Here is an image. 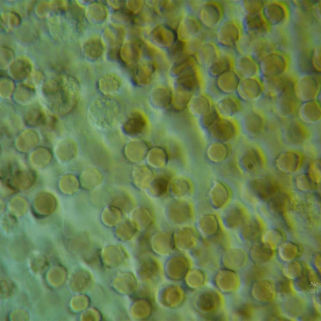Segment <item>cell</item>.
I'll list each match as a JSON object with an SVG mask.
<instances>
[{"label": "cell", "mask_w": 321, "mask_h": 321, "mask_svg": "<svg viewBox=\"0 0 321 321\" xmlns=\"http://www.w3.org/2000/svg\"><path fill=\"white\" fill-rule=\"evenodd\" d=\"M80 92L77 80L67 75L49 79L43 87V93L48 105L60 115L67 114L74 109L78 101Z\"/></svg>", "instance_id": "1"}, {"label": "cell", "mask_w": 321, "mask_h": 321, "mask_svg": "<svg viewBox=\"0 0 321 321\" xmlns=\"http://www.w3.org/2000/svg\"><path fill=\"white\" fill-rule=\"evenodd\" d=\"M121 108L119 103L108 96L95 99L89 107L88 117L92 123L101 126L108 127L120 119Z\"/></svg>", "instance_id": "2"}, {"label": "cell", "mask_w": 321, "mask_h": 321, "mask_svg": "<svg viewBox=\"0 0 321 321\" xmlns=\"http://www.w3.org/2000/svg\"><path fill=\"white\" fill-rule=\"evenodd\" d=\"M287 82L282 93L274 100L275 115L283 120L296 117L300 102L294 93L293 85L295 77L286 75Z\"/></svg>", "instance_id": "3"}, {"label": "cell", "mask_w": 321, "mask_h": 321, "mask_svg": "<svg viewBox=\"0 0 321 321\" xmlns=\"http://www.w3.org/2000/svg\"><path fill=\"white\" fill-rule=\"evenodd\" d=\"M320 74L311 73L297 76L293 85L296 97L300 102L318 99L321 94Z\"/></svg>", "instance_id": "4"}, {"label": "cell", "mask_w": 321, "mask_h": 321, "mask_svg": "<svg viewBox=\"0 0 321 321\" xmlns=\"http://www.w3.org/2000/svg\"><path fill=\"white\" fill-rule=\"evenodd\" d=\"M243 33L238 19L225 18L215 30L214 40L220 48L234 49Z\"/></svg>", "instance_id": "5"}, {"label": "cell", "mask_w": 321, "mask_h": 321, "mask_svg": "<svg viewBox=\"0 0 321 321\" xmlns=\"http://www.w3.org/2000/svg\"><path fill=\"white\" fill-rule=\"evenodd\" d=\"M197 17L206 29L215 30L225 18L224 3L220 1H203Z\"/></svg>", "instance_id": "6"}, {"label": "cell", "mask_w": 321, "mask_h": 321, "mask_svg": "<svg viewBox=\"0 0 321 321\" xmlns=\"http://www.w3.org/2000/svg\"><path fill=\"white\" fill-rule=\"evenodd\" d=\"M235 95L243 103L251 104L263 95L260 77L241 79Z\"/></svg>", "instance_id": "7"}, {"label": "cell", "mask_w": 321, "mask_h": 321, "mask_svg": "<svg viewBox=\"0 0 321 321\" xmlns=\"http://www.w3.org/2000/svg\"><path fill=\"white\" fill-rule=\"evenodd\" d=\"M245 109L238 117V123L250 134L256 135L262 133L266 128L267 117L253 109L251 104Z\"/></svg>", "instance_id": "8"}, {"label": "cell", "mask_w": 321, "mask_h": 321, "mask_svg": "<svg viewBox=\"0 0 321 321\" xmlns=\"http://www.w3.org/2000/svg\"><path fill=\"white\" fill-rule=\"evenodd\" d=\"M201 68L197 64L180 75L177 80V88L193 94L203 92L205 82Z\"/></svg>", "instance_id": "9"}, {"label": "cell", "mask_w": 321, "mask_h": 321, "mask_svg": "<svg viewBox=\"0 0 321 321\" xmlns=\"http://www.w3.org/2000/svg\"><path fill=\"white\" fill-rule=\"evenodd\" d=\"M242 102L234 95H223L214 102L220 117L235 118L245 109Z\"/></svg>", "instance_id": "10"}, {"label": "cell", "mask_w": 321, "mask_h": 321, "mask_svg": "<svg viewBox=\"0 0 321 321\" xmlns=\"http://www.w3.org/2000/svg\"><path fill=\"white\" fill-rule=\"evenodd\" d=\"M296 117L307 126L319 123L321 120L320 101L316 99L301 103Z\"/></svg>", "instance_id": "11"}, {"label": "cell", "mask_w": 321, "mask_h": 321, "mask_svg": "<svg viewBox=\"0 0 321 321\" xmlns=\"http://www.w3.org/2000/svg\"><path fill=\"white\" fill-rule=\"evenodd\" d=\"M220 49L214 39L203 43L194 55L197 65L201 68L206 69L219 57Z\"/></svg>", "instance_id": "12"}, {"label": "cell", "mask_w": 321, "mask_h": 321, "mask_svg": "<svg viewBox=\"0 0 321 321\" xmlns=\"http://www.w3.org/2000/svg\"><path fill=\"white\" fill-rule=\"evenodd\" d=\"M250 185L252 191L262 199L271 201L282 192L276 182L267 178L253 180Z\"/></svg>", "instance_id": "13"}, {"label": "cell", "mask_w": 321, "mask_h": 321, "mask_svg": "<svg viewBox=\"0 0 321 321\" xmlns=\"http://www.w3.org/2000/svg\"><path fill=\"white\" fill-rule=\"evenodd\" d=\"M232 70L240 79L260 76L259 64L251 55H237Z\"/></svg>", "instance_id": "14"}, {"label": "cell", "mask_w": 321, "mask_h": 321, "mask_svg": "<svg viewBox=\"0 0 321 321\" xmlns=\"http://www.w3.org/2000/svg\"><path fill=\"white\" fill-rule=\"evenodd\" d=\"M239 125L235 118L219 117L207 130L216 138L227 140L235 135L238 130Z\"/></svg>", "instance_id": "15"}, {"label": "cell", "mask_w": 321, "mask_h": 321, "mask_svg": "<svg viewBox=\"0 0 321 321\" xmlns=\"http://www.w3.org/2000/svg\"><path fill=\"white\" fill-rule=\"evenodd\" d=\"M286 135L289 141L294 144L303 143L308 139L309 132L307 126L296 117L282 120Z\"/></svg>", "instance_id": "16"}, {"label": "cell", "mask_w": 321, "mask_h": 321, "mask_svg": "<svg viewBox=\"0 0 321 321\" xmlns=\"http://www.w3.org/2000/svg\"><path fill=\"white\" fill-rule=\"evenodd\" d=\"M302 162V156L300 153L295 151H288L282 153L276 157L275 165L281 172L291 174L299 169Z\"/></svg>", "instance_id": "17"}, {"label": "cell", "mask_w": 321, "mask_h": 321, "mask_svg": "<svg viewBox=\"0 0 321 321\" xmlns=\"http://www.w3.org/2000/svg\"><path fill=\"white\" fill-rule=\"evenodd\" d=\"M226 49L227 51L222 52L220 50L218 58L206 69L209 77L215 78L225 72L233 69L234 60L237 55L236 53H231L233 51L231 52L230 50L233 49Z\"/></svg>", "instance_id": "18"}, {"label": "cell", "mask_w": 321, "mask_h": 321, "mask_svg": "<svg viewBox=\"0 0 321 321\" xmlns=\"http://www.w3.org/2000/svg\"><path fill=\"white\" fill-rule=\"evenodd\" d=\"M168 216L170 221L177 224L188 222L192 216L191 207L189 203L179 201L171 204L168 209Z\"/></svg>", "instance_id": "19"}, {"label": "cell", "mask_w": 321, "mask_h": 321, "mask_svg": "<svg viewBox=\"0 0 321 321\" xmlns=\"http://www.w3.org/2000/svg\"><path fill=\"white\" fill-rule=\"evenodd\" d=\"M36 178L34 172L30 170H19L9 177L7 184L13 190H26L31 187Z\"/></svg>", "instance_id": "20"}, {"label": "cell", "mask_w": 321, "mask_h": 321, "mask_svg": "<svg viewBox=\"0 0 321 321\" xmlns=\"http://www.w3.org/2000/svg\"><path fill=\"white\" fill-rule=\"evenodd\" d=\"M214 79L218 90L223 96L235 94L240 80L233 70L225 72Z\"/></svg>", "instance_id": "21"}, {"label": "cell", "mask_w": 321, "mask_h": 321, "mask_svg": "<svg viewBox=\"0 0 321 321\" xmlns=\"http://www.w3.org/2000/svg\"><path fill=\"white\" fill-rule=\"evenodd\" d=\"M263 95L275 100L284 91L287 82L286 74L283 76L261 77Z\"/></svg>", "instance_id": "22"}, {"label": "cell", "mask_w": 321, "mask_h": 321, "mask_svg": "<svg viewBox=\"0 0 321 321\" xmlns=\"http://www.w3.org/2000/svg\"><path fill=\"white\" fill-rule=\"evenodd\" d=\"M204 28L197 16L190 15L179 26L178 35L180 39L186 42L200 33Z\"/></svg>", "instance_id": "23"}, {"label": "cell", "mask_w": 321, "mask_h": 321, "mask_svg": "<svg viewBox=\"0 0 321 321\" xmlns=\"http://www.w3.org/2000/svg\"><path fill=\"white\" fill-rule=\"evenodd\" d=\"M214 104L213 101L202 92L193 95L188 107L191 113L199 118L208 112Z\"/></svg>", "instance_id": "24"}, {"label": "cell", "mask_w": 321, "mask_h": 321, "mask_svg": "<svg viewBox=\"0 0 321 321\" xmlns=\"http://www.w3.org/2000/svg\"><path fill=\"white\" fill-rule=\"evenodd\" d=\"M147 121L142 113L135 111L126 120L124 124L125 132L131 135H136L141 133L145 129Z\"/></svg>", "instance_id": "25"}, {"label": "cell", "mask_w": 321, "mask_h": 321, "mask_svg": "<svg viewBox=\"0 0 321 321\" xmlns=\"http://www.w3.org/2000/svg\"><path fill=\"white\" fill-rule=\"evenodd\" d=\"M242 163L248 171L254 172L262 168L265 164L263 154L258 149L252 148L248 150L244 155Z\"/></svg>", "instance_id": "26"}, {"label": "cell", "mask_w": 321, "mask_h": 321, "mask_svg": "<svg viewBox=\"0 0 321 321\" xmlns=\"http://www.w3.org/2000/svg\"><path fill=\"white\" fill-rule=\"evenodd\" d=\"M215 30L205 28L199 34L186 42L185 50L187 54L194 56L198 49L205 42L214 39Z\"/></svg>", "instance_id": "27"}, {"label": "cell", "mask_w": 321, "mask_h": 321, "mask_svg": "<svg viewBox=\"0 0 321 321\" xmlns=\"http://www.w3.org/2000/svg\"><path fill=\"white\" fill-rule=\"evenodd\" d=\"M39 140V136L36 132L27 130L18 136L16 140V145L20 151L26 152L35 146Z\"/></svg>", "instance_id": "28"}, {"label": "cell", "mask_w": 321, "mask_h": 321, "mask_svg": "<svg viewBox=\"0 0 321 321\" xmlns=\"http://www.w3.org/2000/svg\"><path fill=\"white\" fill-rule=\"evenodd\" d=\"M174 243L179 248L185 249L192 246L195 242V236L190 229L184 228L177 230L173 237Z\"/></svg>", "instance_id": "29"}, {"label": "cell", "mask_w": 321, "mask_h": 321, "mask_svg": "<svg viewBox=\"0 0 321 321\" xmlns=\"http://www.w3.org/2000/svg\"><path fill=\"white\" fill-rule=\"evenodd\" d=\"M172 94L167 88L159 87L154 89L150 95V99L152 104L159 108L167 107L171 102Z\"/></svg>", "instance_id": "30"}, {"label": "cell", "mask_w": 321, "mask_h": 321, "mask_svg": "<svg viewBox=\"0 0 321 321\" xmlns=\"http://www.w3.org/2000/svg\"><path fill=\"white\" fill-rule=\"evenodd\" d=\"M153 39L158 44L162 46H168L174 43L175 35L168 27L162 25L155 27L151 32Z\"/></svg>", "instance_id": "31"}, {"label": "cell", "mask_w": 321, "mask_h": 321, "mask_svg": "<svg viewBox=\"0 0 321 321\" xmlns=\"http://www.w3.org/2000/svg\"><path fill=\"white\" fill-rule=\"evenodd\" d=\"M154 70L155 66L152 63L142 64L137 68L134 75V82L140 86L149 84L152 80Z\"/></svg>", "instance_id": "32"}, {"label": "cell", "mask_w": 321, "mask_h": 321, "mask_svg": "<svg viewBox=\"0 0 321 321\" xmlns=\"http://www.w3.org/2000/svg\"><path fill=\"white\" fill-rule=\"evenodd\" d=\"M132 220L135 228L140 231L147 229L151 224L152 217L150 212L147 208L139 207L133 214Z\"/></svg>", "instance_id": "33"}, {"label": "cell", "mask_w": 321, "mask_h": 321, "mask_svg": "<svg viewBox=\"0 0 321 321\" xmlns=\"http://www.w3.org/2000/svg\"><path fill=\"white\" fill-rule=\"evenodd\" d=\"M151 243L156 250L162 252H168L173 247V237L169 233L160 232L155 234L152 239Z\"/></svg>", "instance_id": "34"}, {"label": "cell", "mask_w": 321, "mask_h": 321, "mask_svg": "<svg viewBox=\"0 0 321 321\" xmlns=\"http://www.w3.org/2000/svg\"><path fill=\"white\" fill-rule=\"evenodd\" d=\"M257 14H245L241 21L243 33L255 36L260 30L261 21Z\"/></svg>", "instance_id": "35"}, {"label": "cell", "mask_w": 321, "mask_h": 321, "mask_svg": "<svg viewBox=\"0 0 321 321\" xmlns=\"http://www.w3.org/2000/svg\"><path fill=\"white\" fill-rule=\"evenodd\" d=\"M31 70V65L24 59L17 60L11 65L10 71L12 76L16 80L22 81L26 79Z\"/></svg>", "instance_id": "36"}, {"label": "cell", "mask_w": 321, "mask_h": 321, "mask_svg": "<svg viewBox=\"0 0 321 321\" xmlns=\"http://www.w3.org/2000/svg\"><path fill=\"white\" fill-rule=\"evenodd\" d=\"M251 106L267 117L275 115L274 100L264 95L251 104Z\"/></svg>", "instance_id": "37"}, {"label": "cell", "mask_w": 321, "mask_h": 321, "mask_svg": "<svg viewBox=\"0 0 321 321\" xmlns=\"http://www.w3.org/2000/svg\"><path fill=\"white\" fill-rule=\"evenodd\" d=\"M193 95L189 92L177 88L172 94L171 103L173 107L176 110H183L188 106Z\"/></svg>", "instance_id": "38"}, {"label": "cell", "mask_w": 321, "mask_h": 321, "mask_svg": "<svg viewBox=\"0 0 321 321\" xmlns=\"http://www.w3.org/2000/svg\"><path fill=\"white\" fill-rule=\"evenodd\" d=\"M52 157V154L49 150L45 147H39L32 152L30 156V160L35 166L43 167L49 163Z\"/></svg>", "instance_id": "39"}, {"label": "cell", "mask_w": 321, "mask_h": 321, "mask_svg": "<svg viewBox=\"0 0 321 321\" xmlns=\"http://www.w3.org/2000/svg\"><path fill=\"white\" fill-rule=\"evenodd\" d=\"M25 121L27 124L31 126H36L44 124L45 121L44 114L39 107L34 106L30 108L25 116Z\"/></svg>", "instance_id": "40"}, {"label": "cell", "mask_w": 321, "mask_h": 321, "mask_svg": "<svg viewBox=\"0 0 321 321\" xmlns=\"http://www.w3.org/2000/svg\"><path fill=\"white\" fill-rule=\"evenodd\" d=\"M99 90L104 94H112L117 91L120 82L117 78L113 76H106L101 78L98 82Z\"/></svg>", "instance_id": "41"}, {"label": "cell", "mask_w": 321, "mask_h": 321, "mask_svg": "<svg viewBox=\"0 0 321 321\" xmlns=\"http://www.w3.org/2000/svg\"><path fill=\"white\" fill-rule=\"evenodd\" d=\"M197 64L194 56H186L176 62L172 67L171 73L175 75H180Z\"/></svg>", "instance_id": "42"}, {"label": "cell", "mask_w": 321, "mask_h": 321, "mask_svg": "<svg viewBox=\"0 0 321 321\" xmlns=\"http://www.w3.org/2000/svg\"><path fill=\"white\" fill-rule=\"evenodd\" d=\"M170 185V190L175 197L181 198L186 196L190 188V185L186 180L182 179L174 180Z\"/></svg>", "instance_id": "43"}, {"label": "cell", "mask_w": 321, "mask_h": 321, "mask_svg": "<svg viewBox=\"0 0 321 321\" xmlns=\"http://www.w3.org/2000/svg\"><path fill=\"white\" fill-rule=\"evenodd\" d=\"M243 213L241 209L238 207L233 208L226 213L225 217L226 224L229 227L237 225L242 220Z\"/></svg>", "instance_id": "44"}, {"label": "cell", "mask_w": 321, "mask_h": 321, "mask_svg": "<svg viewBox=\"0 0 321 321\" xmlns=\"http://www.w3.org/2000/svg\"><path fill=\"white\" fill-rule=\"evenodd\" d=\"M219 117L214 104L208 112L198 118L199 123L202 127L207 130Z\"/></svg>", "instance_id": "45"}, {"label": "cell", "mask_w": 321, "mask_h": 321, "mask_svg": "<svg viewBox=\"0 0 321 321\" xmlns=\"http://www.w3.org/2000/svg\"><path fill=\"white\" fill-rule=\"evenodd\" d=\"M169 55L172 59L176 61L185 57L184 55L185 53V43L183 41H178L172 44L169 50Z\"/></svg>", "instance_id": "46"}, {"label": "cell", "mask_w": 321, "mask_h": 321, "mask_svg": "<svg viewBox=\"0 0 321 321\" xmlns=\"http://www.w3.org/2000/svg\"><path fill=\"white\" fill-rule=\"evenodd\" d=\"M151 183L150 191L154 196H159L164 194L167 191L168 182L164 178H158L154 180Z\"/></svg>", "instance_id": "47"}, {"label": "cell", "mask_w": 321, "mask_h": 321, "mask_svg": "<svg viewBox=\"0 0 321 321\" xmlns=\"http://www.w3.org/2000/svg\"><path fill=\"white\" fill-rule=\"evenodd\" d=\"M203 92L215 102L223 95L218 90L215 83L214 78L209 77L205 82Z\"/></svg>", "instance_id": "48"}, {"label": "cell", "mask_w": 321, "mask_h": 321, "mask_svg": "<svg viewBox=\"0 0 321 321\" xmlns=\"http://www.w3.org/2000/svg\"><path fill=\"white\" fill-rule=\"evenodd\" d=\"M214 217L209 216L204 217L201 221L202 229L208 235L215 234L217 231L218 225Z\"/></svg>", "instance_id": "49"}, {"label": "cell", "mask_w": 321, "mask_h": 321, "mask_svg": "<svg viewBox=\"0 0 321 321\" xmlns=\"http://www.w3.org/2000/svg\"><path fill=\"white\" fill-rule=\"evenodd\" d=\"M317 184L320 181L321 164L319 160L314 161L310 164L307 173Z\"/></svg>", "instance_id": "50"}, {"label": "cell", "mask_w": 321, "mask_h": 321, "mask_svg": "<svg viewBox=\"0 0 321 321\" xmlns=\"http://www.w3.org/2000/svg\"><path fill=\"white\" fill-rule=\"evenodd\" d=\"M295 182L298 188L303 189L312 188L317 185L307 173L299 175L297 177Z\"/></svg>", "instance_id": "51"}, {"label": "cell", "mask_w": 321, "mask_h": 321, "mask_svg": "<svg viewBox=\"0 0 321 321\" xmlns=\"http://www.w3.org/2000/svg\"><path fill=\"white\" fill-rule=\"evenodd\" d=\"M70 144L69 142L64 141L57 146L55 149L56 155L59 159L62 161H66L70 157Z\"/></svg>", "instance_id": "52"}, {"label": "cell", "mask_w": 321, "mask_h": 321, "mask_svg": "<svg viewBox=\"0 0 321 321\" xmlns=\"http://www.w3.org/2000/svg\"><path fill=\"white\" fill-rule=\"evenodd\" d=\"M255 222L250 221L246 223L243 229V234L245 237L250 240L255 238L258 231V228Z\"/></svg>", "instance_id": "53"}, {"label": "cell", "mask_w": 321, "mask_h": 321, "mask_svg": "<svg viewBox=\"0 0 321 321\" xmlns=\"http://www.w3.org/2000/svg\"><path fill=\"white\" fill-rule=\"evenodd\" d=\"M213 200L214 205L217 207L223 205L228 198V193L224 188H219L214 191Z\"/></svg>", "instance_id": "54"}, {"label": "cell", "mask_w": 321, "mask_h": 321, "mask_svg": "<svg viewBox=\"0 0 321 321\" xmlns=\"http://www.w3.org/2000/svg\"><path fill=\"white\" fill-rule=\"evenodd\" d=\"M153 150L150 151L149 154V158L150 160L153 161L156 166H162L166 160V156L162 150L158 149Z\"/></svg>", "instance_id": "55"}, {"label": "cell", "mask_w": 321, "mask_h": 321, "mask_svg": "<svg viewBox=\"0 0 321 321\" xmlns=\"http://www.w3.org/2000/svg\"><path fill=\"white\" fill-rule=\"evenodd\" d=\"M213 297L211 293L207 292L201 296L200 301L201 306L207 308L212 307L214 303Z\"/></svg>", "instance_id": "56"}]
</instances>
